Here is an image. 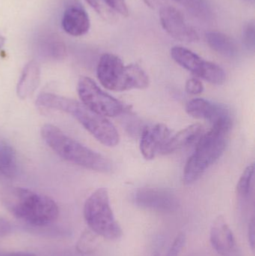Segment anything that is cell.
Wrapping results in <instances>:
<instances>
[{"instance_id":"obj_1","label":"cell","mask_w":255,"mask_h":256,"mask_svg":"<svg viewBox=\"0 0 255 256\" xmlns=\"http://www.w3.org/2000/svg\"><path fill=\"white\" fill-rule=\"evenodd\" d=\"M0 200L12 215L34 226H44L59 214L55 202L47 196L25 188L9 186L0 192Z\"/></svg>"},{"instance_id":"obj_2","label":"cell","mask_w":255,"mask_h":256,"mask_svg":"<svg viewBox=\"0 0 255 256\" xmlns=\"http://www.w3.org/2000/svg\"><path fill=\"white\" fill-rule=\"evenodd\" d=\"M36 104L69 114L104 146L114 147L119 143V134L115 126L106 117L93 112L83 104L74 99L52 93H41L36 100Z\"/></svg>"},{"instance_id":"obj_3","label":"cell","mask_w":255,"mask_h":256,"mask_svg":"<svg viewBox=\"0 0 255 256\" xmlns=\"http://www.w3.org/2000/svg\"><path fill=\"white\" fill-rule=\"evenodd\" d=\"M42 138L57 155L75 165L101 173H109V160L64 134L59 128L46 124L40 130Z\"/></svg>"},{"instance_id":"obj_4","label":"cell","mask_w":255,"mask_h":256,"mask_svg":"<svg viewBox=\"0 0 255 256\" xmlns=\"http://www.w3.org/2000/svg\"><path fill=\"white\" fill-rule=\"evenodd\" d=\"M97 75L101 85L114 92L145 90L149 86V76L136 64L125 66L122 60L112 54L100 57Z\"/></svg>"},{"instance_id":"obj_5","label":"cell","mask_w":255,"mask_h":256,"mask_svg":"<svg viewBox=\"0 0 255 256\" xmlns=\"http://www.w3.org/2000/svg\"><path fill=\"white\" fill-rule=\"evenodd\" d=\"M231 129L229 126H212L206 134L199 137L196 150L184 167V183L191 184L197 182L221 158Z\"/></svg>"},{"instance_id":"obj_6","label":"cell","mask_w":255,"mask_h":256,"mask_svg":"<svg viewBox=\"0 0 255 256\" xmlns=\"http://www.w3.org/2000/svg\"><path fill=\"white\" fill-rule=\"evenodd\" d=\"M84 218L91 232L107 240L121 238L122 228L114 216L109 192L106 188H99L85 201Z\"/></svg>"},{"instance_id":"obj_7","label":"cell","mask_w":255,"mask_h":256,"mask_svg":"<svg viewBox=\"0 0 255 256\" xmlns=\"http://www.w3.org/2000/svg\"><path fill=\"white\" fill-rule=\"evenodd\" d=\"M77 92L82 103L88 109L104 117H117L127 110L120 100L101 90L91 78L81 76Z\"/></svg>"},{"instance_id":"obj_8","label":"cell","mask_w":255,"mask_h":256,"mask_svg":"<svg viewBox=\"0 0 255 256\" xmlns=\"http://www.w3.org/2000/svg\"><path fill=\"white\" fill-rule=\"evenodd\" d=\"M171 56L179 66L197 78L215 85H221L226 81V72L220 66L205 61L190 50L183 46H174L171 50Z\"/></svg>"},{"instance_id":"obj_9","label":"cell","mask_w":255,"mask_h":256,"mask_svg":"<svg viewBox=\"0 0 255 256\" xmlns=\"http://www.w3.org/2000/svg\"><path fill=\"white\" fill-rule=\"evenodd\" d=\"M133 202L138 207L160 213L169 214L179 208V200L173 192L163 188H145L136 191Z\"/></svg>"},{"instance_id":"obj_10","label":"cell","mask_w":255,"mask_h":256,"mask_svg":"<svg viewBox=\"0 0 255 256\" xmlns=\"http://www.w3.org/2000/svg\"><path fill=\"white\" fill-rule=\"evenodd\" d=\"M188 115L198 120L209 122L212 126H232V116L226 106L202 98L193 99L187 103Z\"/></svg>"},{"instance_id":"obj_11","label":"cell","mask_w":255,"mask_h":256,"mask_svg":"<svg viewBox=\"0 0 255 256\" xmlns=\"http://www.w3.org/2000/svg\"><path fill=\"white\" fill-rule=\"evenodd\" d=\"M160 19L163 28L176 40L187 43L199 40L197 32L187 24L182 14L175 8L170 6H162Z\"/></svg>"},{"instance_id":"obj_12","label":"cell","mask_w":255,"mask_h":256,"mask_svg":"<svg viewBox=\"0 0 255 256\" xmlns=\"http://www.w3.org/2000/svg\"><path fill=\"white\" fill-rule=\"evenodd\" d=\"M210 240L220 256H244L232 228L223 216H219L213 222Z\"/></svg>"},{"instance_id":"obj_13","label":"cell","mask_w":255,"mask_h":256,"mask_svg":"<svg viewBox=\"0 0 255 256\" xmlns=\"http://www.w3.org/2000/svg\"><path fill=\"white\" fill-rule=\"evenodd\" d=\"M170 137V130L164 124L144 128L141 135V153L146 160H152L160 153L163 144Z\"/></svg>"},{"instance_id":"obj_14","label":"cell","mask_w":255,"mask_h":256,"mask_svg":"<svg viewBox=\"0 0 255 256\" xmlns=\"http://www.w3.org/2000/svg\"><path fill=\"white\" fill-rule=\"evenodd\" d=\"M63 30L74 37L84 36L91 26L89 16L82 8L70 7L64 12L61 21Z\"/></svg>"},{"instance_id":"obj_15","label":"cell","mask_w":255,"mask_h":256,"mask_svg":"<svg viewBox=\"0 0 255 256\" xmlns=\"http://www.w3.org/2000/svg\"><path fill=\"white\" fill-rule=\"evenodd\" d=\"M40 81V66L37 62L30 61L24 67L16 86L18 98L24 100L31 97L38 87Z\"/></svg>"},{"instance_id":"obj_16","label":"cell","mask_w":255,"mask_h":256,"mask_svg":"<svg viewBox=\"0 0 255 256\" xmlns=\"http://www.w3.org/2000/svg\"><path fill=\"white\" fill-rule=\"evenodd\" d=\"M203 126L200 124H194L181 130L163 144L160 153L162 154H169L180 150L189 144L194 142L202 135Z\"/></svg>"},{"instance_id":"obj_17","label":"cell","mask_w":255,"mask_h":256,"mask_svg":"<svg viewBox=\"0 0 255 256\" xmlns=\"http://www.w3.org/2000/svg\"><path fill=\"white\" fill-rule=\"evenodd\" d=\"M16 152L4 140H0V182L13 180L17 174Z\"/></svg>"},{"instance_id":"obj_18","label":"cell","mask_w":255,"mask_h":256,"mask_svg":"<svg viewBox=\"0 0 255 256\" xmlns=\"http://www.w3.org/2000/svg\"><path fill=\"white\" fill-rule=\"evenodd\" d=\"M103 19L113 21L118 15L127 16L129 9L125 0H85Z\"/></svg>"},{"instance_id":"obj_19","label":"cell","mask_w":255,"mask_h":256,"mask_svg":"<svg viewBox=\"0 0 255 256\" xmlns=\"http://www.w3.org/2000/svg\"><path fill=\"white\" fill-rule=\"evenodd\" d=\"M205 38L211 49L220 55L228 58H233L238 55V45L226 34L219 32H209L206 33Z\"/></svg>"},{"instance_id":"obj_20","label":"cell","mask_w":255,"mask_h":256,"mask_svg":"<svg viewBox=\"0 0 255 256\" xmlns=\"http://www.w3.org/2000/svg\"><path fill=\"white\" fill-rule=\"evenodd\" d=\"M254 165H250L247 167L240 178L237 186V194L241 200H248L253 194L254 188Z\"/></svg>"},{"instance_id":"obj_21","label":"cell","mask_w":255,"mask_h":256,"mask_svg":"<svg viewBox=\"0 0 255 256\" xmlns=\"http://www.w3.org/2000/svg\"><path fill=\"white\" fill-rule=\"evenodd\" d=\"M187 242V237L184 233L181 232L175 237L170 248L165 256H179Z\"/></svg>"},{"instance_id":"obj_22","label":"cell","mask_w":255,"mask_h":256,"mask_svg":"<svg viewBox=\"0 0 255 256\" xmlns=\"http://www.w3.org/2000/svg\"><path fill=\"white\" fill-rule=\"evenodd\" d=\"M94 236L91 232H85L79 239L77 244V250L82 254L91 252L94 245Z\"/></svg>"},{"instance_id":"obj_23","label":"cell","mask_w":255,"mask_h":256,"mask_svg":"<svg viewBox=\"0 0 255 256\" xmlns=\"http://www.w3.org/2000/svg\"><path fill=\"white\" fill-rule=\"evenodd\" d=\"M186 92L188 94H202L204 91V86L202 81L199 80L197 78H191L189 79L186 82Z\"/></svg>"},{"instance_id":"obj_24","label":"cell","mask_w":255,"mask_h":256,"mask_svg":"<svg viewBox=\"0 0 255 256\" xmlns=\"http://www.w3.org/2000/svg\"><path fill=\"white\" fill-rule=\"evenodd\" d=\"M244 42L246 46L250 49L255 48V26L253 22L247 24L244 30Z\"/></svg>"},{"instance_id":"obj_25","label":"cell","mask_w":255,"mask_h":256,"mask_svg":"<svg viewBox=\"0 0 255 256\" xmlns=\"http://www.w3.org/2000/svg\"><path fill=\"white\" fill-rule=\"evenodd\" d=\"M248 238L249 243L251 246L252 250L255 252V218L253 216L250 220V225H249L248 230Z\"/></svg>"},{"instance_id":"obj_26","label":"cell","mask_w":255,"mask_h":256,"mask_svg":"<svg viewBox=\"0 0 255 256\" xmlns=\"http://www.w3.org/2000/svg\"><path fill=\"white\" fill-rule=\"evenodd\" d=\"M12 226L7 220L0 218V238L11 232Z\"/></svg>"},{"instance_id":"obj_27","label":"cell","mask_w":255,"mask_h":256,"mask_svg":"<svg viewBox=\"0 0 255 256\" xmlns=\"http://www.w3.org/2000/svg\"><path fill=\"white\" fill-rule=\"evenodd\" d=\"M2 256H36L32 252H13L4 254Z\"/></svg>"},{"instance_id":"obj_28","label":"cell","mask_w":255,"mask_h":256,"mask_svg":"<svg viewBox=\"0 0 255 256\" xmlns=\"http://www.w3.org/2000/svg\"><path fill=\"white\" fill-rule=\"evenodd\" d=\"M144 2L149 7L152 8H156L160 4L161 0H144Z\"/></svg>"},{"instance_id":"obj_29","label":"cell","mask_w":255,"mask_h":256,"mask_svg":"<svg viewBox=\"0 0 255 256\" xmlns=\"http://www.w3.org/2000/svg\"><path fill=\"white\" fill-rule=\"evenodd\" d=\"M4 42H5V38L1 34H0V50L4 46Z\"/></svg>"},{"instance_id":"obj_30","label":"cell","mask_w":255,"mask_h":256,"mask_svg":"<svg viewBox=\"0 0 255 256\" xmlns=\"http://www.w3.org/2000/svg\"><path fill=\"white\" fill-rule=\"evenodd\" d=\"M159 256L158 255H155V256Z\"/></svg>"}]
</instances>
